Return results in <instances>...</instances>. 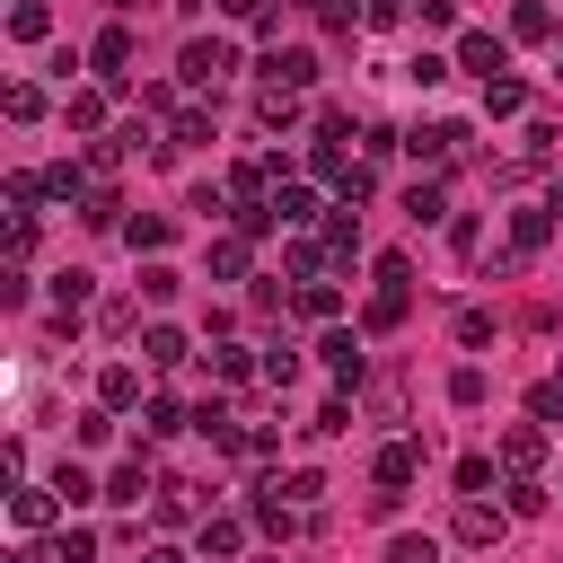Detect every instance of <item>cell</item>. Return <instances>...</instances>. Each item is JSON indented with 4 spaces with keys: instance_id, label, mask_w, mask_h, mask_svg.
<instances>
[{
    "instance_id": "1",
    "label": "cell",
    "mask_w": 563,
    "mask_h": 563,
    "mask_svg": "<svg viewBox=\"0 0 563 563\" xmlns=\"http://www.w3.org/2000/svg\"><path fill=\"white\" fill-rule=\"evenodd\" d=\"M405 308H413V264H405V255H378V290H369L361 325H369V334H396Z\"/></svg>"
},
{
    "instance_id": "2",
    "label": "cell",
    "mask_w": 563,
    "mask_h": 563,
    "mask_svg": "<svg viewBox=\"0 0 563 563\" xmlns=\"http://www.w3.org/2000/svg\"><path fill=\"white\" fill-rule=\"evenodd\" d=\"M229 70H238V44H229V35H194V44L176 53V79H185V88H220Z\"/></svg>"
},
{
    "instance_id": "3",
    "label": "cell",
    "mask_w": 563,
    "mask_h": 563,
    "mask_svg": "<svg viewBox=\"0 0 563 563\" xmlns=\"http://www.w3.org/2000/svg\"><path fill=\"white\" fill-rule=\"evenodd\" d=\"M457 70H475V79H510V44H501L493 26H466V35H457Z\"/></svg>"
},
{
    "instance_id": "4",
    "label": "cell",
    "mask_w": 563,
    "mask_h": 563,
    "mask_svg": "<svg viewBox=\"0 0 563 563\" xmlns=\"http://www.w3.org/2000/svg\"><path fill=\"white\" fill-rule=\"evenodd\" d=\"M317 361H325V378H334V387H361V378H369V352H361V334H343V325H325Z\"/></svg>"
},
{
    "instance_id": "5",
    "label": "cell",
    "mask_w": 563,
    "mask_h": 563,
    "mask_svg": "<svg viewBox=\"0 0 563 563\" xmlns=\"http://www.w3.org/2000/svg\"><path fill=\"white\" fill-rule=\"evenodd\" d=\"M88 62H97V88H132V26H106L88 44Z\"/></svg>"
},
{
    "instance_id": "6",
    "label": "cell",
    "mask_w": 563,
    "mask_h": 563,
    "mask_svg": "<svg viewBox=\"0 0 563 563\" xmlns=\"http://www.w3.org/2000/svg\"><path fill=\"white\" fill-rule=\"evenodd\" d=\"M501 528H510V510H493V501H457L449 510V537L457 545H501Z\"/></svg>"
},
{
    "instance_id": "7",
    "label": "cell",
    "mask_w": 563,
    "mask_h": 563,
    "mask_svg": "<svg viewBox=\"0 0 563 563\" xmlns=\"http://www.w3.org/2000/svg\"><path fill=\"white\" fill-rule=\"evenodd\" d=\"M308 79H317V53L308 44H273L264 53V88H308Z\"/></svg>"
},
{
    "instance_id": "8",
    "label": "cell",
    "mask_w": 563,
    "mask_h": 563,
    "mask_svg": "<svg viewBox=\"0 0 563 563\" xmlns=\"http://www.w3.org/2000/svg\"><path fill=\"white\" fill-rule=\"evenodd\" d=\"M9 519H18L26 537L53 528V519H62V493H53V484H18V493H9Z\"/></svg>"
},
{
    "instance_id": "9",
    "label": "cell",
    "mask_w": 563,
    "mask_h": 563,
    "mask_svg": "<svg viewBox=\"0 0 563 563\" xmlns=\"http://www.w3.org/2000/svg\"><path fill=\"white\" fill-rule=\"evenodd\" d=\"M537 457H545V422L501 431V475H537Z\"/></svg>"
},
{
    "instance_id": "10",
    "label": "cell",
    "mask_w": 563,
    "mask_h": 563,
    "mask_svg": "<svg viewBox=\"0 0 563 563\" xmlns=\"http://www.w3.org/2000/svg\"><path fill=\"white\" fill-rule=\"evenodd\" d=\"M194 545H202L211 563H229V554L246 545V519H229V510H202V528H194Z\"/></svg>"
},
{
    "instance_id": "11",
    "label": "cell",
    "mask_w": 563,
    "mask_h": 563,
    "mask_svg": "<svg viewBox=\"0 0 563 563\" xmlns=\"http://www.w3.org/2000/svg\"><path fill=\"white\" fill-rule=\"evenodd\" d=\"M273 220L282 229H317L325 211H317V185H273Z\"/></svg>"
},
{
    "instance_id": "12",
    "label": "cell",
    "mask_w": 563,
    "mask_h": 563,
    "mask_svg": "<svg viewBox=\"0 0 563 563\" xmlns=\"http://www.w3.org/2000/svg\"><path fill=\"white\" fill-rule=\"evenodd\" d=\"M413 475H422V440H387V449H378V484H387V493H405Z\"/></svg>"
},
{
    "instance_id": "13",
    "label": "cell",
    "mask_w": 563,
    "mask_h": 563,
    "mask_svg": "<svg viewBox=\"0 0 563 563\" xmlns=\"http://www.w3.org/2000/svg\"><path fill=\"white\" fill-rule=\"evenodd\" d=\"M141 493H158V475H150V457H123V466L106 475V501H123V510H141Z\"/></svg>"
},
{
    "instance_id": "14",
    "label": "cell",
    "mask_w": 563,
    "mask_h": 563,
    "mask_svg": "<svg viewBox=\"0 0 563 563\" xmlns=\"http://www.w3.org/2000/svg\"><path fill=\"white\" fill-rule=\"evenodd\" d=\"M317 229H325V255H361V202H334Z\"/></svg>"
},
{
    "instance_id": "15",
    "label": "cell",
    "mask_w": 563,
    "mask_h": 563,
    "mask_svg": "<svg viewBox=\"0 0 563 563\" xmlns=\"http://www.w3.org/2000/svg\"><path fill=\"white\" fill-rule=\"evenodd\" d=\"M97 405H106V413H132V405H141V369H132V361H114V369L97 378Z\"/></svg>"
},
{
    "instance_id": "16",
    "label": "cell",
    "mask_w": 563,
    "mask_h": 563,
    "mask_svg": "<svg viewBox=\"0 0 563 563\" xmlns=\"http://www.w3.org/2000/svg\"><path fill=\"white\" fill-rule=\"evenodd\" d=\"M53 493H62V510H88V501H97L106 484H97V475H88L79 457H62V466H53Z\"/></svg>"
},
{
    "instance_id": "17",
    "label": "cell",
    "mask_w": 563,
    "mask_h": 563,
    "mask_svg": "<svg viewBox=\"0 0 563 563\" xmlns=\"http://www.w3.org/2000/svg\"><path fill=\"white\" fill-rule=\"evenodd\" d=\"M484 114H493V123L528 114V79H484Z\"/></svg>"
},
{
    "instance_id": "18",
    "label": "cell",
    "mask_w": 563,
    "mask_h": 563,
    "mask_svg": "<svg viewBox=\"0 0 563 563\" xmlns=\"http://www.w3.org/2000/svg\"><path fill=\"white\" fill-rule=\"evenodd\" d=\"M62 123H70V132H97V123H106V88H70V97H62Z\"/></svg>"
},
{
    "instance_id": "19",
    "label": "cell",
    "mask_w": 563,
    "mask_h": 563,
    "mask_svg": "<svg viewBox=\"0 0 563 563\" xmlns=\"http://www.w3.org/2000/svg\"><path fill=\"white\" fill-rule=\"evenodd\" d=\"M255 123H264V132H290V123H299V88H264V97H255Z\"/></svg>"
},
{
    "instance_id": "20",
    "label": "cell",
    "mask_w": 563,
    "mask_h": 563,
    "mask_svg": "<svg viewBox=\"0 0 563 563\" xmlns=\"http://www.w3.org/2000/svg\"><path fill=\"white\" fill-rule=\"evenodd\" d=\"M211 282H246V238H238V229L211 238Z\"/></svg>"
},
{
    "instance_id": "21",
    "label": "cell",
    "mask_w": 563,
    "mask_h": 563,
    "mask_svg": "<svg viewBox=\"0 0 563 563\" xmlns=\"http://www.w3.org/2000/svg\"><path fill=\"white\" fill-rule=\"evenodd\" d=\"M141 361H150V369H176V361H185V334H176V325H141Z\"/></svg>"
},
{
    "instance_id": "22",
    "label": "cell",
    "mask_w": 563,
    "mask_h": 563,
    "mask_svg": "<svg viewBox=\"0 0 563 563\" xmlns=\"http://www.w3.org/2000/svg\"><path fill=\"white\" fill-rule=\"evenodd\" d=\"M141 431H150V440H167V431H194V413H185L176 396H150V405H141Z\"/></svg>"
},
{
    "instance_id": "23",
    "label": "cell",
    "mask_w": 563,
    "mask_h": 563,
    "mask_svg": "<svg viewBox=\"0 0 563 563\" xmlns=\"http://www.w3.org/2000/svg\"><path fill=\"white\" fill-rule=\"evenodd\" d=\"M9 35H18V44H44V35H53V9H44V0H18V9H9Z\"/></svg>"
},
{
    "instance_id": "24",
    "label": "cell",
    "mask_w": 563,
    "mask_h": 563,
    "mask_svg": "<svg viewBox=\"0 0 563 563\" xmlns=\"http://www.w3.org/2000/svg\"><path fill=\"white\" fill-rule=\"evenodd\" d=\"M510 35H519V44H545V35H554V9H545V0H519V9H510Z\"/></svg>"
},
{
    "instance_id": "25",
    "label": "cell",
    "mask_w": 563,
    "mask_h": 563,
    "mask_svg": "<svg viewBox=\"0 0 563 563\" xmlns=\"http://www.w3.org/2000/svg\"><path fill=\"white\" fill-rule=\"evenodd\" d=\"M44 194H53V202H88L97 185H88V167H70V158H62V167H44Z\"/></svg>"
},
{
    "instance_id": "26",
    "label": "cell",
    "mask_w": 563,
    "mask_h": 563,
    "mask_svg": "<svg viewBox=\"0 0 563 563\" xmlns=\"http://www.w3.org/2000/svg\"><path fill=\"white\" fill-rule=\"evenodd\" d=\"M545 238H554V211H510V246L519 255H537Z\"/></svg>"
},
{
    "instance_id": "27",
    "label": "cell",
    "mask_w": 563,
    "mask_h": 563,
    "mask_svg": "<svg viewBox=\"0 0 563 563\" xmlns=\"http://www.w3.org/2000/svg\"><path fill=\"white\" fill-rule=\"evenodd\" d=\"M290 308H299V317H334V308H343V290H334V282H299V290H290Z\"/></svg>"
},
{
    "instance_id": "28",
    "label": "cell",
    "mask_w": 563,
    "mask_h": 563,
    "mask_svg": "<svg viewBox=\"0 0 563 563\" xmlns=\"http://www.w3.org/2000/svg\"><path fill=\"white\" fill-rule=\"evenodd\" d=\"M255 369H264V361H246V343H220V352H211V378H229V387H246Z\"/></svg>"
},
{
    "instance_id": "29",
    "label": "cell",
    "mask_w": 563,
    "mask_h": 563,
    "mask_svg": "<svg viewBox=\"0 0 563 563\" xmlns=\"http://www.w3.org/2000/svg\"><path fill=\"white\" fill-rule=\"evenodd\" d=\"M343 431H352V405H343V396H325V405L308 413V440H343Z\"/></svg>"
},
{
    "instance_id": "30",
    "label": "cell",
    "mask_w": 563,
    "mask_h": 563,
    "mask_svg": "<svg viewBox=\"0 0 563 563\" xmlns=\"http://www.w3.org/2000/svg\"><path fill=\"white\" fill-rule=\"evenodd\" d=\"M150 501H158V528H185L194 519V484H158Z\"/></svg>"
},
{
    "instance_id": "31",
    "label": "cell",
    "mask_w": 563,
    "mask_h": 563,
    "mask_svg": "<svg viewBox=\"0 0 563 563\" xmlns=\"http://www.w3.org/2000/svg\"><path fill=\"white\" fill-rule=\"evenodd\" d=\"M484 396H493V378H484L475 361H466V369H449V405H484Z\"/></svg>"
},
{
    "instance_id": "32",
    "label": "cell",
    "mask_w": 563,
    "mask_h": 563,
    "mask_svg": "<svg viewBox=\"0 0 563 563\" xmlns=\"http://www.w3.org/2000/svg\"><path fill=\"white\" fill-rule=\"evenodd\" d=\"M493 493V457H457V501H484Z\"/></svg>"
},
{
    "instance_id": "33",
    "label": "cell",
    "mask_w": 563,
    "mask_h": 563,
    "mask_svg": "<svg viewBox=\"0 0 563 563\" xmlns=\"http://www.w3.org/2000/svg\"><path fill=\"white\" fill-rule=\"evenodd\" d=\"M449 70H457V62H449V53H413V62H405V79H413V88H440V79H449Z\"/></svg>"
},
{
    "instance_id": "34",
    "label": "cell",
    "mask_w": 563,
    "mask_h": 563,
    "mask_svg": "<svg viewBox=\"0 0 563 563\" xmlns=\"http://www.w3.org/2000/svg\"><path fill=\"white\" fill-rule=\"evenodd\" d=\"M405 220H449V194H440V185H413V194H405Z\"/></svg>"
},
{
    "instance_id": "35",
    "label": "cell",
    "mask_w": 563,
    "mask_h": 563,
    "mask_svg": "<svg viewBox=\"0 0 563 563\" xmlns=\"http://www.w3.org/2000/svg\"><path fill=\"white\" fill-rule=\"evenodd\" d=\"M79 220H88V229H123V202H114V194H106V185H97V194H88V202H79Z\"/></svg>"
},
{
    "instance_id": "36",
    "label": "cell",
    "mask_w": 563,
    "mask_h": 563,
    "mask_svg": "<svg viewBox=\"0 0 563 563\" xmlns=\"http://www.w3.org/2000/svg\"><path fill=\"white\" fill-rule=\"evenodd\" d=\"M123 238H132L141 255H158V246H167V220H158V211H141V220H123Z\"/></svg>"
},
{
    "instance_id": "37",
    "label": "cell",
    "mask_w": 563,
    "mask_h": 563,
    "mask_svg": "<svg viewBox=\"0 0 563 563\" xmlns=\"http://www.w3.org/2000/svg\"><path fill=\"white\" fill-rule=\"evenodd\" d=\"M545 510V484L537 475H510V519H537Z\"/></svg>"
},
{
    "instance_id": "38",
    "label": "cell",
    "mask_w": 563,
    "mask_h": 563,
    "mask_svg": "<svg viewBox=\"0 0 563 563\" xmlns=\"http://www.w3.org/2000/svg\"><path fill=\"white\" fill-rule=\"evenodd\" d=\"M53 563H97V537H88V528H62V537H53Z\"/></svg>"
},
{
    "instance_id": "39",
    "label": "cell",
    "mask_w": 563,
    "mask_h": 563,
    "mask_svg": "<svg viewBox=\"0 0 563 563\" xmlns=\"http://www.w3.org/2000/svg\"><path fill=\"white\" fill-rule=\"evenodd\" d=\"M528 413H537V422H563V378H537V387H528Z\"/></svg>"
},
{
    "instance_id": "40",
    "label": "cell",
    "mask_w": 563,
    "mask_h": 563,
    "mask_svg": "<svg viewBox=\"0 0 563 563\" xmlns=\"http://www.w3.org/2000/svg\"><path fill=\"white\" fill-rule=\"evenodd\" d=\"M0 106H9V123H35V114H44V88H26V79H18Z\"/></svg>"
},
{
    "instance_id": "41",
    "label": "cell",
    "mask_w": 563,
    "mask_h": 563,
    "mask_svg": "<svg viewBox=\"0 0 563 563\" xmlns=\"http://www.w3.org/2000/svg\"><path fill=\"white\" fill-rule=\"evenodd\" d=\"M176 282H185L176 264H141V299H176Z\"/></svg>"
},
{
    "instance_id": "42",
    "label": "cell",
    "mask_w": 563,
    "mask_h": 563,
    "mask_svg": "<svg viewBox=\"0 0 563 563\" xmlns=\"http://www.w3.org/2000/svg\"><path fill=\"white\" fill-rule=\"evenodd\" d=\"M387 563H440L431 537H387Z\"/></svg>"
},
{
    "instance_id": "43",
    "label": "cell",
    "mask_w": 563,
    "mask_h": 563,
    "mask_svg": "<svg viewBox=\"0 0 563 563\" xmlns=\"http://www.w3.org/2000/svg\"><path fill=\"white\" fill-rule=\"evenodd\" d=\"M264 378H273V387H290V378H299V352H290V343H273V352H264Z\"/></svg>"
},
{
    "instance_id": "44",
    "label": "cell",
    "mask_w": 563,
    "mask_h": 563,
    "mask_svg": "<svg viewBox=\"0 0 563 563\" xmlns=\"http://www.w3.org/2000/svg\"><path fill=\"white\" fill-rule=\"evenodd\" d=\"M317 493H325V475H317V466H299V475H290V484H282V501H299V510H308V501H317Z\"/></svg>"
},
{
    "instance_id": "45",
    "label": "cell",
    "mask_w": 563,
    "mask_h": 563,
    "mask_svg": "<svg viewBox=\"0 0 563 563\" xmlns=\"http://www.w3.org/2000/svg\"><path fill=\"white\" fill-rule=\"evenodd\" d=\"M220 9H229V18H264V0H220Z\"/></svg>"
},
{
    "instance_id": "46",
    "label": "cell",
    "mask_w": 563,
    "mask_h": 563,
    "mask_svg": "<svg viewBox=\"0 0 563 563\" xmlns=\"http://www.w3.org/2000/svg\"><path fill=\"white\" fill-rule=\"evenodd\" d=\"M9 563H53V545H18V554H9Z\"/></svg>"
},
{
    "instance_id": "47",
    "label": "cell",
    "mask_w": 563,
    "mask_h": 563,
    "mask_svg": "<svg viewBox=\"0 0 563 563\" xmlns=\"http://www.w3.org/2000/svg\"><path fill=\"white\" fill-rule=\"evenodd\" d=\"M141 563H185V554H176V545H150V554H141Z\"/></svg>"
},
{
    "instance_id": "48",
    "label": "cell",
    "mask_w": 563,
    "mask_h": 563,
    "mask_svg": "<svg viewBox=\"0 0 563 563\" xmlns=\"http://www.w3.org/2000/svg\"><path fill=\"white\" fill-rule=\"evenodd\" d=\"M114 9H132V0H114Z\"/></svg>"
}]
</instances>
